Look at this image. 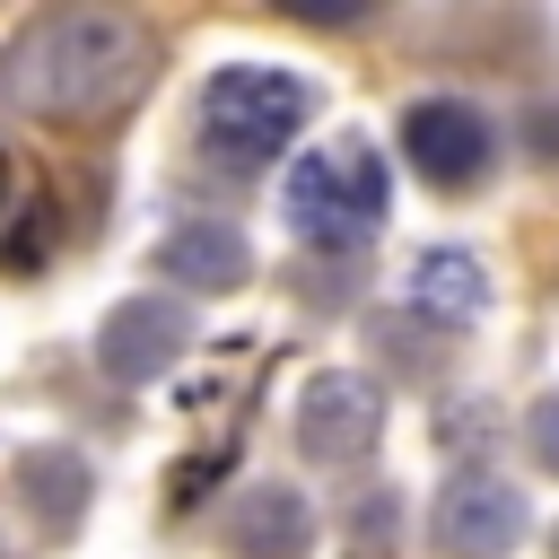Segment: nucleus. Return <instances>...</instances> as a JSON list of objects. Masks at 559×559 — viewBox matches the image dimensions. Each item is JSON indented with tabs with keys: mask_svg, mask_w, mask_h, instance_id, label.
<instances>
[{
	"mask_svg": "<svg viewBox=\"0 0 559 559\" xmlns=\"http://www.w3.org/2000/svg\"><path fill=\"white\" fill-rule=\"evenodd\" d=\"M148 79V26L122 9H52L35 26H17L9 61H0V96L35 122H87L105 105H122Z\"/></svg>",
	"mask_w": 559,
	"mask_h": 559,
	"instance_id": "nucleus-1",
	"label": "nucleus"
},
{
	"mask_svg": "<svg viewBox=\"0 0 559 559\" xmlns=\"http://www.w3.org/2000/svg\"><path fill=\"white\" fill-rule=\"evenodd\" d=\"M314 114V87L297 70H271V61H227L210 87H201V148L227 166V175H253L271 166Z\"/></svg>",
	"mask_w": 559,
	"mask_h": 559,
	"instance_id": "nucleus-2",
	"label": "nucleus"
},
{
	"mask_svg": "<svg viewBox=\"0 0 559 559\" xmlns=\"http://www.w3.org/2000/svg\"><path fill=\"white\" fill-rule=\"evenodd\" d=\"M384 201H393V175H384V148H367V140H323L314 157H297L288 166V183H280V210H288V227L306 236V245H367L376 236V218H384Z\"/></svg>",
	"mask_w": 559,
	"mask_h": 559,
	"instance_id": "nucleus-3",
	"label": "nucleus"
},
{
	"mask_svg": "<svg viewBox=\"0 0 559 559\" xmlns=\"http://www.w3.org/2000/svg\"><path fill=\"white\" fill-rule=\"evenodd\" d=\"M402 157H411L437 192H472V183L498 166V131H489V114L463 105V96H419V105L402 114Z\"/></svg>",
	"mask_w": 559,
	"mask_h": 559,
	"instance_id": "nucleus-4",
	"label": "nucleus"
},
{
	"mask_svg": "<svg viewBox=\"0 0 559 559\" xmlns=\"http://www.w3.org/2000/svg\"><path fill=\"white\" fill-rule=\"evenodd\" d=\"M524 542V489L498 472H454L437 498V550L445 559H507Z\"/></svg>",
	"mask_w": 559,
	"mask_h": 559,
	"instance_id": "nucleus-5",
	"label": "nucleus"
},
{
	"mask_svg": "<svg viewBox=\"0 0 559 559\" xmlns=\"http://www.w3.org/2000/svg\"><path fill=\"white\" fill-rule=\"evenodd\" d=\"M183 349H192V314H183L175 297H122V306L96 323V358H105V376H122V384L166 376Z\"/></svg>",
	"mask_w": 559,
	"mask_h": 559,
	"instance_id": "nucleus-6",
	"label": "nucleus"
},
{
	"mask_svg": "<svg viewBox=\"0 0 559 559\" xmlns=\"http://www.w3.org/2000/svg\"><path fill=\"white\" fill-rule=\"evenodd\" d=\"M384 437V393L367 376H314L306 402H297V445L314 463H358L367 445Z\"/></svg>",
	"mask_w": 559,
	"mask_h": 559,
	"instance_id": "nucleus-7",
	"label": "nucleus"
},
{
	"mask_svg": "<svg viewBox=\"0 0 559 559\" xmlns=\"http://www.w3.org/2000/svg\"><path fill=\"white\" fill-rule=\"evenodd\" d=\"M157 271H166L175 288L218 297V288H236V280L253 271V253H245V236H236L227 218H175V227L157 236Z\"/></svg>",
	"mask_w": 559,
	"mask_h": 559,
	"instance_id": "nucleus-8",
	"label": "nucleus"
},
{
	"mask_svg": "<svg viewBox=\"0 0 559 559\" xmlns=\"http://www.w3.org/2000/svg\"><path fill=\"white\" fill-rule=\"evenodd\" d=\"M306 542H314V507L280 480H253L236 507V550L245 559H306Z\"/></svg>",
	"mask_w": 559,
	"mask_h": 559,
	"instance_id": "nucleus-9",
	"label": "nucleus"
},
{
	"mask_svg": "<svg viewBox=\"0 0 559 559\" xmlns=\"http://www.w3.org/2000/svg\"><path fill=\"white\" fill-rule=\"evenodd\" d=\"M402 297H411L428 323H472V314L489 306V280H480V262H472V253H454V245H428V253L411 262Z\"/></svg>",
	"mask_w": 559,
	"mask_h": 559,
	"instance_id": "nucleus-10",
	"label": "nucleus"
},
{
	"mask_svg": "<svg viewBox=\"0 0 559 559\" xmlns=\"http://www.w3.org/2000/svg\"><path fill=\"white\" fill-rule=\"evenodd\" d=\"M17 480H26V507H35L44 533H70V524H79V507H87V454L35 445V454L17 463Z\"/></svg>",
	"mask_w": 559,
	"mask_h": 559,
	"instance_id": "nucleus-11",
	"label": "nucleus"
},
{
	"mask_svg": "<svg viewBox=\"0 0 559 559\" xmlns=\"http://www.w3.org/2000/svg\"><path fill=\"white\" fill-rule=\"evenodd\" d=\"M524 445H533V463L559 472V393H542V402L524 411Z\"/></svg>",
	"mask_w": 559,
	"mask_h": 559,
	"instance_id": "nucleus-12",
	"label": "nucleus"
}]
</instances>
